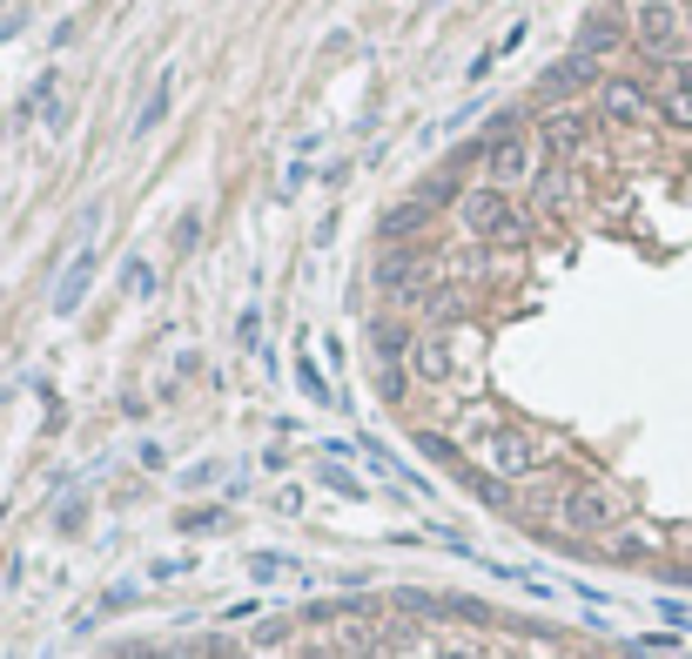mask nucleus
Wrapping results in <instances>:
<instances>
[{
    "instance_id": "20e7f679",
    "label": "nucleus",
    "mask_w": 692,
    "mask_h": 659,
    "mask_svg": "<svg viewBox=\"0 0 692 659\" xmlns=\"http://www.w3.org/2000/svg\"><path fill=\"white\" fill-rule=\"evenodd\" d=\"M565 525L572 532H612L619 525V499H612V491H598V484H572L565 491Z\"/></svg>"
},
{
    "instance_id": "c85d7f7f",
    "label": "nucleus",
    "mask_w": 692,
    "mask_h": 659,
    "mask_svg": "<svg viewBox=\"0 0 692 659\" xmlns=\"http://www.w3.org/2000/svg\"><path fill=\"white\" fill-rule=\"evenodd\" d=\"M659 619H672V626H692V613H685L679 599H659Z\"/></svg>"
},
{
    "instance_id": "423d86ee",
    "label": "nucleus",
    "mask_w": 692,
    "mask_h": 659,
    "mask_svg": "<svg viewBox=\"0 0 692 659\" xmlns=\"http://www.w3.org/2000/svg\"><path fill=\"white\" fill-rule=\"evenodd\" d=\"M591 74H598V61L572 48L565 61H552V67L538 74V95H545V102H565V95H578V88H585V81H591Z\"/></svg>"
},
{
    "instance_id": "b1692460",
    "label": "nucleus",
    "mask_w": 692,
    "mask_h": 659,
    "mask_svg": "<svg viewBox=\"0 0 692 659\" xmlns=\"http://www.w3.org/2000/svg\"><path fill=\"white\" fill-rule=\"evenodd\" d=\"M296 384H303L316 404H329V384H323V370H316V364H296Z\"/></svg>"
},
{
    "instance_id": "412c9836",
    "label": "nucleus",
    "mask_w": 692,
    "mask_h": 659,
    "mask_svg": "<svg viewBox=\"0 0 692 659\" xmlns=\"http://www.w3.org/2000/svg\"><path fill=\"white\" fill-rule=\"evenodd\" d=\"M538 202H545V209L565 202V176H558V161H545V169H538Z\"/></svg>"
},
{
    "instance_id": "bb28decb",
    "label": "nucleus",
    "mask_w": 692,
    "mask_h": 659,
    "mask_svg": "<svg viewBox=\"0 0 692 659\" xmlns=\"http://www.w3.org/2000/svg\"><path fill=\"white\" fill-rule=\"evenodd\" d=\"M438 659H491V652H484V646H478V639H451V646H444V652H438Z\"/></svg>"
},
{
    "instance_id": "7ed1b4c3",
    "label": "nucleus",
    "mask_w": 692,
    "mask_h": 659,
    "mask_svg": "<svg viewBox=\"0 0 692 659\" xmlns=\"http://www.w3.org/2000/svg\"><path fill=\"white\" fill-rule=\"evenodd\" d=\"M632 34H639V48H646V54L672 61V54H679V8H672V0H639Z\"/></svg>"
},
{
    "instance_id": "2f4dec72",
    "label": "nucleus",
    "mask_w": 692,
    "mask_h": 659,
    "mask_svg": "<svg viewBox=\"0 0 692 659\" xmlns=\"http://www.w3.org/2000/svg\"><path fill=\"white\" fill-rule=\"evenodd\" d=\"M517 659H532V652H517Z\"/></svg>"
},
{
    "instance_id": "ddd939ff",
    "label": "nucleus",
    "mask_w": 692,
    "mask_h": 659,
    "mask_svg": "<svg viewBox=\"0 0 692 659\" xmlns=\"http://www.w3.org/2000/svg\"><path fill=\"white\" fill-rule=\"evenodd\" d=\"M619 41H626V28H619L612 14H591V21L578 28V54H591V61H598V54H612Z\"/></svg>"
},
{
    "instance_id": "2eb2a0df",
    "label": "nucleus",
    "mask_w": 692,
    "mask_h": 659,
    "mask_svg": "<svg viewBox=\"0 0 692 659\" xmlns=\"http://www.w3.org/2000/svg\"><path fill=\"white\" fill-rule=\"evenodd\" d=\"M410 370H417L423 384H444V370H451V351H444V337H423V344L410 351Z\"/></svg>"
},
{
    "instance_id": "6e6552de",
    "label": "nucleus",
    "mask_w": 692,
    "mask_h": 659,
    "mask_svg": "<svg viewBox=\"0 0 692 659\" xmlns=\"http://www.w3.org/2000/svg\"><path fill=\"white\" fill-rule=\"evenodd\" d=\"M417 283H423V257L417 250H384L377 257V290L384 296H417Z\"/></svg>"
},
{
    "instance_id": "c756f323",
    "label": "nucleus",
    "mask_w": 692,
    "mask_h": 659,
    "mask_svg": "<svg viewBox=\"0 0 692 659\" xmlns=\"http://www.w3.org/2000/svg\"><path fill=\"white\" fill-rule=\"evenodd\" d=\"M672 88H692V61H679V67H672Z\"/></svg>"
},
{
    "instance_id": "dca6fc26",
    "label": "nucleus",
    "mask_w": 692,
    "mask_h": 659,
    "mask_svg": "<svg viewBox=\"0 0 692 659\" xmlns=\"http://www.w3.org/2000/svg\"><path fill=\"white\" fill-rule=\"evenodd\" d=\"M458 189H464V182H458V169H451V161H444V169H438V176H423V189H417V196H423L430 209H438V202H458Z\"/></svg>"
},
{
    "instance_id": "5701e85b",
    "label": "nucleus",
    "mask_w": 692,
    "mask_h": 659,
    "mask_svg": "<svg viewBox=\"0 0 692 659\" xmlns=\"http://www.w3.org/2000/svg\"><path fill=\"white\" fill-rule=\"evenodd\" d=\"M403 384H410V370H377V390H384V404H403Z\"/></svg>"
},
{
    "instance_id": "4468645a",
    "label": "nucleus",
    "mask_w": 692,
    "mask_h": 659,
    "mask_svg": "<svg viewBox=\"0 0 692 659\" xmlns=\"http://www.w3.org/2000/svg\"><path fill=\"white\" fill-rule=\"evenodd\" d=\"M423 222H430V202L417 196V202H397V209H384V222H377V229H384V242H403V236H417Z\"/></svg>"
},
{
    "instance_id": "0eeeda50",
    "label": "nucleus",
    "mask_w": 692,
    "mask_h": 659,
    "mask_svg": "<svg viewBox=\"0 0 692 659\" xmlns=\"http://www.w3.org/2000/svg\"><path fill=\"white\" fill-rule=\"evenodd\" d=\"M598 102H605V122H646L652 115V95H646V81H626V74H612L598 88Z\"/></svg>"
},
{
    "instance_id": "f8f14e48",
    "label": "nucleus",
    "mask_w": 692,
    "mask_h": 659,
    "mask_svg": "<svg viewBox=\"0 0 692 659\" xmlns=\"http://www.w3.org/2000/svg\"><path fill=\"white\" fill-rule=\"evenodd\" d=\"M168 102H176V74H155L148 102L135 108V135H155V128H161V115H168Z\"/></svg>"
},
{
    "instance_id": "7c9ffc66",
    "label": "nucleus",
    "mask_w": 692,
    "mask_h": 659,
    "mask_svg": "<svg viewBox=\"0 0 692 659\" xmlns=\"http://www.w3.org/2000/svg\"><path fill=\"white\" fill-rule=\"evenodd\" d=\"M14 28H21V21H0V41H8V34H14Z\"/></svg>"
},
{
    "instance_id": "f257e3e1",
    "label": "nucleus",
    "mask_w": 692,
    "mask_h": 659,
    "mask_svg": "<svg viewBox=\"0 0 692 659\" xmlns=\"http://www.w3.org/2000/svg\"><path fill=\"white\" fill-rule=\"evenodd\" d=\"M484 464H491L497 478H525V471L545 464V438L525 431V425H491V431H484Z\"/></svg>"
},
{
    "instance_id": "a211bd4d",
    "label": "nucleus",
    "mask_w": 692,
    "mask_h": 659,
    "mask_svg": "<svg viewBox=\"0 0 692 659\" xmlns=\"http://www.w3.org/2000/svg\"><path fill=\"white\" fill-rule=\"evenodd\" d=\"M249 572L270 586V579H283V572H296V558H290V552H255V558H249Z\"/></svg>"
},
{
    "instance_id": "6ab92c4d",
    "label": "nucleus",
    "mask_w": 692,
    "mask_h": 659,
    "mask_svg": "<svg viewBox=\"0 0 692 659\" xmlns=\"http://www.w3.org/2000/svg\"><path fill=\"white\" fill-rule=\"evenodd\" d=\"M323 484H329V491H343V499H364V478H350V471H343L336 458L323 464Z\"/></svg>"
},
{
    "instance_id": "f03ea898",
    "label": "nucleus",
    "mask_w": 692,
    "mask_h": 659,
    "mask_svg": "<svg viewBox=\"0 0 692 659\" xmlns=\"http://www.w3.org/2000/svg\"><path fill=\"white\" fill-rule=\"evenodd\" d=\"M464 222H471V236H478V242H525V216H517V209H511V196H504V189H491V182L464 196Z\"/></svg>"
},
{
    "instance_id": "4be33fe9",
    "label": "nucleus",
    "mask_w": 692,
    "mask_h": 659,
    "mask_svg": "<svg viewBox=\"0 0 692 659\" xmlns=\"http://www.w3.org/2000/svg\"><path fill=\"white\" fill-rule=\"evenodd\" d=\"M122 276H128V290H141V296L155 290V270H148L141 257H128V263H122Z\"/></svg>"
},
{
    "instance_id": "f3484780",
    "label": "nucleus",
    "mask_w": 692,
    "mask_h": 659,
    "mask_svg": "<svg viewBox=\"0 0 692 659\" xmlns=\"http://www.w3.org/2000/svg\"><path fill=\"white\" fill-rule=\"evenodd\" d=\"M659 115H665L672 128H692V88H665V95H659Z\"/></svg>"
},
{
    "instance_id": "aec40b11",
    "label": "nucleus",
    "mask_w": 692,
    "mask_h": 659,
    "mask_svg": "<svg viewBox=\"0 0 692 659\" xmlns=\"http://www.w3.org/2000/svg\"><path fill=\"white\" fill-rule=\"evenodd\" d=\"M196 236H202V216H196V209H182V216H176V257H189V250H196Z\"/></svg>"
},
{
    "instance_id": "1a4fd4ad",
    "label": "nucleus",
    "mask_w": 692,
    "mask_h": 659,
    "mask_svg": "<svg viewBox=\"0 0 692 659\" xmlns=\"http://www.w3.org/2000/svg\"><path fill=\"white\" fill-rule=\"evenodd\" d=\"M484 169H491V189H517L532 169V155H525V135H511V142H491L484 148Z\"/></svg>"
},
{
    "instance_id": "a878e982",
    "label": "nucleus",
    "mask_w": 692,
    "mask_h": 659,
    "mask_svg": "<svg viewBox=\"0 0 692 659\" xmlns=\"http://www.w3.org/2000/svg\"><path fill=\"white\" fill-rule=\"evenodd\" d=\"M357 613V599H316L310 606V619H350Z\"/></svg>"
},
{
    "instance_id": "9b49d317",
    "label": "nucleus",
    "mask_w": 692,
    "mask_h": 659,
    "mask_svg": "<svg viewBox=\"0 0 692 659\" xmlns=\"http://www.w3.org/2000/svg\"><path fill=\"white\" fill-rule=\"evenodd\" d=\"M370 344H377V370H403V357L417 351V344H410V330H403V323H390V316H377V323H370Z\"/></svg>"
},
{
    "instance_id": "cd10ccee",
    "label": "nucleus",
    "mask_w": 692,
    "mask_h": 659,
    "mask_svg": "<svg viewBox=\"0 0 692 659\" xmlns=\"http://www.w3.org/2000/svg\"><path fill=\"white\" fill-rule=\"evenodd\" d=\"M182 572H189V558H155L148 579H182Z\"/></svg>"
},
{
    "instance_id": "9d476101",
    "label": "nucleus",
    "mask_w": 692,
    "mask_h": 659,
    "mask_svg": "<svg viewBox=\"0 0 692 659\" xmlns=\"http://www.w3.org/2000/svg\"><path fill=\"white\" fill-rule=\"evenodd\" d=\"M538 142H545V161H572V155L585 148V115H565V108H558Z\"/></svg>"
},
{
    "instance_id": "39448f33",
    "label": "nucleus",
    "mask_w": 692,
    "mask_h": 659,
    "mask_svg": "<svg viewBox=\"0 0 692 659\" xmlns=\"http://www.w3.org/2000/svg\"><path fill=\"white\" fill-rule=\"evenodd\" d=\"M95 270H102V250L88 242V250H81V257L67 263V276L54 283V316H74L81 303H88V283H95Z\"/></svg>"
},
{
    "instance_id": "393cba45",
    "label": "nucleus",
    "mask_w": 692,
    "mask_h": 659,
    "mask_svg": "<svg viewBox=\"0 0 692 659\" xmlns=\"http://www.w3.org/2000/svg\"><path fill=\"white\" fill-rule=\"evenodd\" d=\"M176 525H182V532H196V538H202V532H222V512H182V519H176Z\"/></svg>"
}]
</instances>
